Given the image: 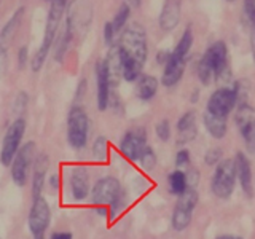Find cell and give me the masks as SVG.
Wrapping results in <instances>:
<instances>
[{
  "mask_svg": "<svg viewBox=\"0 0 255 239\" xmlns=\"http://www.w3.org/2000/svg\"><path fill=\"white\" fill-rule=\"evenodd\" d=\"M128 2H129V5H131V6H135V8H137V6L140 5L142 0H128Z\"/></svg>",
  "mask_w": 255,
  "mask_h": 239,
  "instance_id": "39",
  "label": "cell"
},
{
  "mask_svg": "<svg viewBox=\"0 0 255 239\" xmlns=\"http://www.w3.org/2000/svg\"><path fill=\"white\" fill-rule=\"evenodd\" d=\"M27 104V96L26 93H19L18 99H16V104H14V110L19 112V110H24V107H26Z\"/></svg>",
  "mask_w": 255,
  "mask_h": 239,
  "instance_id": "34",
  "label": "cell"
},
{
  "mask_svg": "<svg viewBox=\"0 0 255 239\" xmlns=\"http://www.w3.org/2000/svg\"><path fill=\"white\" fill-rule=\"evenodd\" d=\"M158 80L151 75H143L137 82V96L142 101H150L156 94Z\"/></svg>",
  "mask_w": 255,
  "mask_h": 239,
  "instance_id": "23",
  "label": "cell"
},
{
  "mask_svg": "<svg viewBox=\"0 0 255 239\" xmlns=\"http://www.w3.org/2000/svg\"><path fill=\"white\" fill-rule=\"evenodd\" d=\"M198 127H196V118L193 112H187L179 121H177V143L183 145L196 137Z\"/></svg>",
  "mask_w": 255,
  "mask_h": 239,
  "instance_id": "20",
  "label": "cell"
},
{
  "mask_svg": "<svg viewBox=\"0 0 255 239\" xmlns=\"http://www.w3.org/2000/svg\"><path fill=\"white\" fill-rule=\"evenodd\" d=\"M180 21V0H166L159 14V26L163 30H172Z\"/></svg>",
  "mask_w": 255,
  "mask_h": 239,
  "instance_id": "19",
  "label": "cell"
},
{
  "mask_svg": "<svg viewBox=\"0 0 255 239\" xmlns=\"http://www.w3.org/2000/svg\"><path fill=\"white\" fill-rule=\"evenodd\" d=\"M50 2H51V6H50V13H48V19H46L43 42L37 50V53L34 54V58H32V70L34 72H38L42 69L46 56L50 53L51 46L54 43V38H56V34H58L62 14L66 11V6H67V0H50Z\"/></svg>",
  "mask_w": 255,
  "mask_h": 239,
  "instance_id": "2",
  "label": "cell"
},
{
  "mask_svg": "<svg viewBox=\"0 0 255 239\" xmlns=\"http://www.w3.org/2000/svg\"><path fill=\"white\" fill-rule=\"evenodd\" d=\"M118 53L122 61V74L126 82H135L140 77L143 64L147 61V34L140 24L128 26L120 38Z\"/></svg>",
  "mask_w": 255,
  "mask_h": 239,
  "instance_id": "1",
  "label": "cell"
},
{
  "mask_svg": "<svg viewBox=\"0 0 255 239\" xmlns=\"http://www.w3.org/2000/svg\"><path fill=\"white\" fill-rule=\"evenodd\" d=\"M96 85H98V107L106 110L110 102V82L104 61L96 64Z\"/></svg>",
  "mask_w": 255,
  "mask_h": 239,
  "instance_id": "17",
  "label": "cell"
},
{
  "mask_svg": "<svg viewBox=\"0 0 255 239\" xmlns=\"http://www.w3.org/2000/svg\"><path fill=\"white\" fill-rule=\"evenodd\" d=\"M22 14H24V8H18V10L14 11V14L3 26L2 32H0V66H2V61L5 59V54L8 51V46H10L14 34H16V29L19 27Z\"/></svg>",
  "mask_w": 255,
  "mask_h": 239,
  "instance_id": "14",
  "label": "cell"
},
{
  "mask_svg": "<svg viewBox=\"0 0 255 239\" xmlns=\"http://www.w3.org/2000/svg\"><path fill=\"white\" fill-rule=\"evenodd\" d=\"M107 69V75H109V82H110V88L117 86L120 83V80L123 78L122 74V61H120V53H118V46L112 45L110 51L107 54V59L104 61Z\"/></svg>",
  "mask_w": 255,
  "mask_h": 239,
  "instance_id": "21",
  "label": "cell"
},
{
  "mask_svg": "<svg viewBox=\"0 0 255 239\" xmlns=\"http://www.w3.org/2000/svg\"><path fill=\"white\" fill-rule=\"evenodd\" d=\"M196 203H198V193L195 188L187 187V190L179 195V199L175 203L172 212V228L175 231H183L190 225Z\"/></svg>",
  "mask_w": 255,
  "mask_h": 239,
  "instance_id": "7",
  "label": "cell"
},
{
  "mask_svg": "<svg viewBox=\"0 0 255 239\" xmlns=\"http://www.w3.org/2000/svg\"><path fill=\"white\" fill-rule=\"evenodd\" d=\"M220 158H222V150L220 148H212V150H209L206 153V163L209 166H214V164H217L220 161Z\"/></svg>",
  "mask_w": 255,
  "mask_h": 239,
  "instance_id": "30",
  "label": "cell"
},
{
  "mask_svg": "<svg viewBox=\"0 0 255 239\" xmlns=\"http://www.w3.org/2000/svg\"><path fill=\"white\" fill-rule=\"evenodd\" d=\"M185 62H187L185 58H179V56L171 53L167 61L164 62L161 83L164 86H174L175 83H179V80L183 75V70H185Z\"/></svg>",
  "mask_w": 255,
  "mask_h": 239,
  "instance_id": "15",
  "label": "cell"
},
{
  "mask_svg": "<svg viewBox=\"0 0 255 239\" xmlns=\"http://www.w3.org/2000/svg\"><path fill=\"white\" fill-rule=\"evenodd\" d=\"M236 177L239 179V183L244 190V193L252 198L254 195V183H252V169H251V163L249 159L246 158V155H243L241 151L236 155Z\"/></svg>",
  "mask_w": 255,
  "mask_h": 239,
  "instance_id": "18",
  "label": "cell"
},
{
  "mask_svg": "<svg viewBox=\"0 0 255 239\" xmlns=\"http://www.w3.org/2000/svg\"><path fill=\"white\" fill-rule=\"evenodd\" d=\"M139 163H140V166L143 167V169H147V171L153 169V167H155V164H156V155H155V151L151 150L148 145L145 147V150L142 151V155L139 158Z\"/></svg>",
  "mask_w": 255,
  "mask_h": 239,
  "instance_id": "28",
  "label": "cell"
},
{
  "mask_svg": "<svg viewBox=\"0 0 255 239\" xmlns=\"http://www.w3.org/2000/svg\"><path fill=\"white\" fill-rule=\"evenodd\" d=\"M235 182H236V164L233 159H223L217 164L212 175V193L220 198L227 199L231 196L235 190Z\"/></svg>",
  "mask_w": 255,
  "mask_h": 239,
  "instance_id": "6",
  "label": "cell"
},
{
  "mask_svg": "<svg viewBox=\"0 0 255 239\" xmlns=\"http://www.w3.org/2000/svg\"><path fill=\"white\" fill-rule=\"evenodd\" d=\"M156 135L163 142H166L171 137V126H169V121H167V120H161V121L156 124Z\"/></svg>",
  "mask_w": 255,
  "mask_h": 239,
  "instance_id": "29",
  "label": "cell"
},
{
  "mask_svg": "<svg viewBox=\"0 0 255 239\" xmlns=\"http://www.w3.org/2000/svg\"><path fill=\"white\" fill-rule=\"evenodd\" d=\"M191 45H193V34H191V29L187 27V30L183 32L182 38L179 40V43H177V46H175V50L172 53L175 56H179V58H185L187 59Z\"/></svg>",
  "mask_w": 255,
  "mask_h": 239,
  "instance_id": "25",
  "label": "cell"
},
{
  "mask_svg": "<svg viewBox=\"0 0 255 239\" xmlns=\"http://www.w3.org/2000/svg\"><path fill=\"white\" fill-rule=\"evenodd\" d=\"M251 48H252V56L255 62V26H252V34H251Z\"/></svg>",
  "mask_w": 255,
  "mask_h": 239,
  "instance_id": "37",
  "label": "cell"
},
{
  "mask_svg": "<svg viewBox=\"0 0 255 239\" xmlns=\"http://www.w3.org/2000/svg\"><path fill=\"white\" fill-rule=\"evenodd\" d=\"M236 106V93L231 88H220L215 91L207 102L206 112L217 117H228V114Z\"/></svg>",
  "mask_w": 255,
  "mask_h": 239,
  "instance_id": "12",
  "label": "cell"
},
{
  "mask_svg": "<svg viewBox=\"0 0 255 239\" xmlns=\"http://www.w3.org/2000/svg\"><path fill=\"white\" fill-rule=\"evenodd\" d=\"M145 147H147V135L142 127L128 131L125 134V137L122 139V143H120L122 153L128 159H131V161H139V158L142 155V151L145 150Z\"/></svg>",
  "mask_w": 255,
  "mask_h": 239,
  "instance_id": "11",
  "label": "cell"
},
{
  "mask_svg": "<svg viewBox=\"0 0 255 239\" xmlns=\"http://www.w3.org/2000/svg\"><path fill=\"white\" fill-rule=\"evenodd\" d=\"M125 193L115 177H102L94 183L91 190V201L96 206H110V217H115L118 211L125 207Z\"/></svg>",
  "mask_w": 255,
  "mask_h": 239,
  "instance_id": "4",
  "label": "cell"
},
{
  "mask_svg": "<svg viewBox=\"0 0 255 239\" xmlns=\"http://www.w3.org/2000/svg\"><path fill=\"white\" fill-rule=\"evenodd\" d=\"M128 18H129V6H128V3H123L122 6H120V10H118V13H117V16H115L114 22H112V26H114L115 34L125 27V24H126Z\"/></svg>",
  "mask_w": 255,
  "mask_h": 239,
  "instance_id": "27",
  "label": "cell"
},
{
  "mask_svg": "<svg viewBox=\"0 0 255 239\" xmlns=\"http://www.w3.org/2000/svg\"><path fill=\"white\" fill-rule=\"evenodd\" d=\"M51 211L43 196L32 199V207L29 214V230L34 239H45L46 228L50 227Z\"/></svg>",
  "mask_w": 255,
  "mask_h": 239,
  "instance_id": "9",
  "label": "cell"
},
{
  "mask_svg": "<svg viewBox=\"0 0 255 239\" xmlns=\"http://www.w3.org/2000/svg\"><path fill=\"white\" fill-rule=\"evenodd\" d=\"M236 124L247 148L255 150V110L247 104H241L236 114Z\"/></svg>",
  "mask_w": 255,
  "mask_h": 239,
  "instance_id": "13",
  "label": "cell"
},
{
  "mask_svg": "<svg viewBox=\"0 0 255 239\" xmlns=\"http://www.w3.org/2000/svg\"><path fill=\"white\" fill-rule=\"evenodd\" d=\"M26 61H27V48L22 46L19 50V58H18V62H19V69H22L26 66Z\"/></svg>",
  "mask_w": 255,
  "mask_h": 239,
  "instance_id": "35",
  "label": "cell"
},
{
  "mask_svg": "<svg viewBox=\"0 0 255 239\" xmlns=\"http://www.w3.org/2000/svg\"><path fill=\"white\" fill-rule=\"evenodd\" d=\"M70 190L77 201H82L90 193V174L82 166H77L70 174Z\"/></svg>",
  "mask_w": 255,
  "mask_h": 239,
  "instance_id": "16",
  "label": "cell"
},
{
  "mask_svg": "<svg viewBox=\"0 0 255 239\" xmlns=\"http://www.w3.org/2000/svg\"><path fill=\"white\" fill-rule=\"evenodd\" d=\"M90 134V120L83 107L74 106L69 110L67 117V140L69 145L75 150H82L88 143Z\"/></svg>",
  "mask_w": 255,
  "mask_h": 239,
  "instance_id": "5",
  "label": "cell"
},
{
  "mask_svg": "<svg viewBox=\"0 0 255 239\" xmlns=\"http://www.w3.org/2000/svg\"><path fill=\"white\" fill-rule=\"evenodd\" d=\"M204 124H206V129L209 131L212 137H215V139L225 137V134H227V118L225 117H217V115L209 114V112H206Z\"/></svg>",
  "mask_w": 255,
  "mask_h": 239,
  "instance_id": "22",
  "label": "cell"
},
{
  "mask_svg": "<svg viewBox=\"0 0 255 239\" xmlns=\"http://www.w3.org/2000/svg\"><path fill=\"white\" fill-rule=\"evenodd\" d=\"M228 70V58H227V46L223 42H215L199 61L198 77L203 85L212 83V80L220 78Z\"/></svg>",
  "mask_w": 255,
  "mask_h": 239,
  "instance_id": "3",
  "label": "cell"
},
{
  "mask_svg": "<svg viewBox=\"0 0 255 239\" xmlns=\"http://www.w3.org/2000/svg\"><path fill=\"white\" fill-rule=\"evenodd\" d=\"M217 239H243V238H238V236H231V235H227V236H220Z\"/></svg>",
  "mask_w": 255,
  "mask_h": 239,
  "instance_id": "40",
  "label": "cell"
},
{
  "mask_svg": "<svg viewBox=\"0 0 255 239\" xmlns=\"http://www.w3.org/2000/svg\"><path fill=\"white\" fill-rule=\"evenodd\" d=\"M190 163V153L188 150H180L177 156H175V166L182 167V166H187Z\"/></svg>",
  "mask_w": 255,
  "mask_h": 239,
  "instance_id": "32",
  "label": "cell"
},
{
  "mask_svg": "<svg viewBox=\"0 0 255 239\" xmlns=\"http://www.w3.org/2000/svg\"><path fill=\"white\" fill-rule=\"evenodd\" d=\"M35 158V143L27 142L18 150L11 161V179L18 187H24L29 179V169Z\"/></svg>",
  "mask_w": 255,
  "mask_h": 239,
  "instance_id": "10",
  "label": "cell"
},
{
  "mask_svg": "<svg viewBox=\"0 0 255 239\" xmlns=\"http://www.w3.org/2000/svg\"><path fill=\"white\" fill-rule=\"evenodd\" d=\"M24 131H26V121H24L22 117L16 118L6 129V134L2 142V150H0V161H2L3 166L11 164L14 155L18 153L24 137Z\"/></svg>",
  "mask_w": 255,
  "mask_h": 239,
  "instance_id": "8",
  "label": "cell"
},
{
  "mask_svg": "<svg viewBox=\"0 0 255 239\" xmlns=\"http://www.w3.org/2000/svg\"><path fill=\"white\" fill-rule=\"evenodd\" d=\"M109 155V145H107V139L106 137H98L93 143V156L98 159V161H106Z\"/></svg>",
  "mask_w": 255,
  "mask_h": 239,
  "instance_id": "26",
  "label": "cell"
},
{
  "mask_svg": "<svg viewBox=\"0 0 255 239\" xmlns=\"http://www.w3.org/2000/svg\"><path fill=\"white\" fill-rule=\"evenodd\" d=\"M228 2H233V0H228Z\"/></svg>",
  "mask_w": 255,
  "mask_h": 239,
  "instance_id": "41",
  "label": "cell"
},
{
  "mask_svg": "<svg viewBox=\"0 0 255 239\" xmlns=\"http://www.w3.org/2000/svg\"><path fill=\"white\" fill-rule=\"evenodd\" d=\"M51 239H72V233L69 231H62V233H54Z\"/></svg>",
  "mask_w": 255,
  "mask_h": 239,
  "instance_id": "36",
  "label": "cell"
},
{
  "mask_svg": "<svg viewBox=\"0 0 255 239\" xmlns=\"http://www.w3.org/2000/svg\"><path fill=\"white\" fill-rule=\"evenodd\" d=\"M188 187V183H187V174L177 169V171H174L171 175H169V190L172 191L174 195H180L183 193V191L187 190Z\"/></svg>",
  "mask_w": 255,
  "mask_h": 239,
  "instance_id": "24",
  "label": "cell"
},
{
  "mask_svg": "<svg viewBox=\"0 0 255 239\" xmlns=\"http://www.w3.org/2000/svg\"><path fill=\"white\" fill-rule=\"evenodd\" d=\"M50 185L53 187V188H56V187H58V175H51V177H50Z\"/></svg>",
  "mask_w": 255,
  "mask_h": 239,
  "instance_id": "38",
  "label": "cell"
},
{
  "mask_svg": "<svg viewBox=\"0 0 255 239\" xmlns=\"http://www.w3.org/2000/svg\"><path fill=\"white\" fill-rule=\"evenodd\" d=\"M244 10L247 19L251 21L252 26H255V0H244Z\"/></svg>",
  "mask_w": 255,
  "mask_h": 239,
  "instance_id": "31",
  "label": "cell"
},
{
  "mask_svg": "<svg viewBox=\"0 0 255 239\" xmlns=\"http://www.w3.org/2000/svg\"><path fill=\"white\" fill-rule=\"evenodd\" d=\"M114 35H115V30H114V26H112V22H107L106 27H104V37H106V43L109 46L114 45Z\"/></svg>",
  "mask_w": 255,
  "mask_h": 239,
  "instance_id": "33",
  "label": "cell"
}]
</instances>
